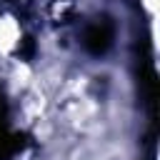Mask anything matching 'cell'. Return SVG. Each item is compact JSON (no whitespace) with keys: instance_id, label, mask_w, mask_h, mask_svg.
Masks as SVG:
<instances>
[{"instance_id":"cell-1","label":"cell","mask_w":160,"mask_h":160,"mask_svg":"<svg viewBox=\"0 0 160 160\" xmlns=\"http://www.w3.org/2000/svg\"><path fill=\"white\" fill-rule=\"evenodd\" d=\"M18 38H20L18 22L12 18H2L0 20V52H10L18 42Z\"/></svg>"},{"instance_id":"cell-2","label":"cell","mask_w":160,"mask_h":160,"mask_svg":"<svg viewBox=\"0 0 160 160\" xmlns=\"http://www.w3.org/2000/svg\"><path fill=\"white\" fill-rule=\"evenodd\" d=\"M28 75H30V70H28L25 65H20V68L15 70V78H18V82H28Z\"/></svg>"}]
</instances>
